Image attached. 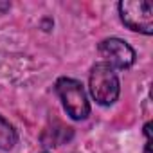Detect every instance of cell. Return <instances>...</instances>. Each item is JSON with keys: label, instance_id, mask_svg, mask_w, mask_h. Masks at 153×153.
I'll return each instance as SVG.
<instances>
[{"label": "cell", "instance_id": "6da1fadb", "mask_svg": "<svg viewBox=\"0 0 153 153\" xmlns=\"http://www.w3.org/2000/svg\"><path fill=\"white\" fill-rule=\"evenodd\" d=\"M88 88L94 101L101 106H110L119 99L121 83L117 78L115 68H112L108 63L99 61L90 68L88 76Z\"/></svg>", "mask_w": 153, "mask_h": 153}, {"label": "cell", "instance_id": "5b68a950", "mask_svg": "<svg viewBox=\"0 0 153 153\" xmlns=\"http://www.w3.org/2000/svg\"><path fill=\"white\" fill-rule=\"evenodd\" d=\"M18 142V133L13 128V124H9L2 115H0V149L2 151H9L15 148V144Z\"/></svg>", "mask_w": 153, "mask_h": 153}, {"label": "cell", "instance_id": "7a4b0ae2", "mask_svg": "<svg viewBox=\"0 0 153 153\" xmlns=\"http://www.w3.org/2000/svg\"><path fill=\"white\" fill-rule=\"evenodd\" d=\"M54 90L67 112L74 121H83L90 115V103L83 85L72 78H59L54 85Z\"/></svg>", "mask_w": 153, "mask_h": 153}, {"label": "cell", "instance_id": "277c9868", "mask_svg": "<svg viewBox=\"0 0 153 153\" xmlns=\"http://www.w3.org/2000/svg\"><path fill=\"white\" fill-rule=\"evenodd\" d=\"M97 51L105 63H108L112 68H121V70L130 68L137 58L133 47L121 38H105L97 45Z\"/></svg>", "mask_w": 153, "mask_h": 153}, {"label": "cell", "instance_id": "8992f818", "mask_svg": "<svg viewBox=\"0 0 153 153\" xmlns=\"http://www.w3.org/2000/svg\"><path fill=\"white\" fill-rule=\"evenodd\" d=\"M144 137H146L144 153H151V123H146L144 124Z\"/></svg>", "mask_w": 153, "mask_h": 153}, {"label": "cell", "instance_id": "3957f363", "mask_svg": "<svg viewBox=\"0 0 153 153\" xmlns=\"http://www.w3.org/2000/svg\"><path fill=\"white\" fill-rule=\"evenodd\" d=\"M121 22L146 36L153 34V6L146 0H123L117 4Z\"/></svg>", "mask_w": 153, "mask_h": 153}]
</instances>
